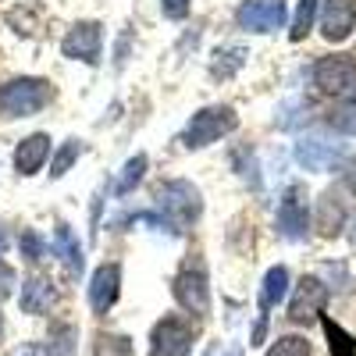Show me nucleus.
Instances as JSON below:
<instances>
[{"mask_svg":"<svg viewBox=\"0 0 356 356\" xmlns=\"http://www.w3.org/2000/svg\"><path fill=\"white\" fill-rule=\"evenodd\" d=\"M18 246H22V257H25V260H40V257L47 253V243L40 239L36 232H22V243H18Z\"/></svg>","mask_w":356,"mask_h":356,"instance_id":"28","label":"nucleus"},{"mask_svg":"<svg viewBox=\"0 0 356 356\" xmlns=\"http://www.w3.org/2000/svg\"><path fill=\"white\" fill-rule=\"evenodd\" d=\"M11 282H15V275H11V267H8V264H0V296H4V292L11 289Z\"/></svg>","mask_w":356,"mask_h":356,"instance_id":"30","label":"nucleus"},{"mask_svg":"<svg viewBox=\"0 0 356 356\" xmlns=\"http://www.w3.org/2000/svg\"><path fill=\"white\" fill-rule=\"evenodd\" d=\"M267 356H310V342L303 335H282L267 349Z\"/></svg>","mask_w":356,"mask_h":356,"instance_id":"26","label":"nucleus"},{"mask_svg":"<svg viewBox=\"0 0 356 356\" xmlns=\"http://www.w3.org/2000/svg\"><path fill=\"white\" fill-rule=\"evenodd\" d=\"M324 303H328V289H324V282L303 278L300 285H296V296H292V303H289V317L296 324H307V321H314V317L324 314Z\"/></svg>","mask_w":356,"mask_h":356,"instance_id":"11","label":"nucleus"},{"mask_svg":"<svg viewBox=\"0 0 356 356\" xmlns=\"http://www.w3.org/2000/svg\"><path fill=\"white\" fill-rule=\"evenodd\" d=\"M296 161L307 171H332L346 161V146L324 143V139H300L296 143Z\"/></svg>","mask_w":356,"mask_h":356,"instance_id":"13","label":"nucleus"},{"mask_svg":"<svg viewBox=\"0 0 356 356\" xmlns=\"http://www.w3.org/2000/svg\"><path fill=\"white\" fill-rule=\"evenodd\" d=\"M211 356H218V353H211ZM221 356H243L239 349H228V353H221Z\"/></svg>","mask_w":356,"mask_h":356,"instance_id":"33","label":"nucleus"},{"mask_svg":"<svg viewBox=\"0 0 356 356\" xmlns=\"http://www.w3.org/2000/svg\"><path fill=\"white\" fill-rule=\"evenodd\" d=\"M346 186H349V193L356 196V161L349 164V171H346Z\"/></svg>","mask_w":356,"mask_h":356,"instance_id":"32","label":"nucleus"},{"mask_svg":"<svg viewBox=\"0 0 356 356\" xmlns=\"http://www.w3.org/2000/svg\"><path fill=\"white\" fill-rule=\"evenodd\" d=\"M321 324H324V332H328V346H332V356H356V339L346 335L339 324L332 317H324L321 314Z\"/></svg>","mask_w":356,"mask_h":356,"instance_id":"23","label":"nucleus"},{"mask_svg":"<svg viewBox=\"0 0 356 356\" xmlns=\"http://www.w3.org/2000/svg\"><path fill=\"white\" fill-rule=\"evenodd\" d=\"M307 228H310V214H307V189L303 186H289L278 207V232L285 235L289 243H300L307 239Z\"/></svg>","mask_w":356,"mask_h":356,"instance_id":"9","label":"nucleus"},{"mask_svg":"<svg viewBox=\"0 0 356 356\" xmlns=\"http://www.w3.org/2000/svg\"><path fill=\"white\" fill-rule=\"evenodd\" d=\"M79 154H82V143H79V139H68L61 150L54 154V161H50V178H61V175L79 161Z\"/></svg>","mask_w":356,"mask_h":356,"instance_id":"25","label":"nucleus"},{"mask_svg":"<svg viewBox=\"0 0 356 356\" xmlns=\"http://www.w3.org/2000/svg\"><path fill=\"white\" fill-rule=\"evenodd\" d=\"M356 29V0H324L321 4V36L328 43H342Z\"/></svg>","mask_w":356,"mask_h":356,"instance_id":"10","label":"nucleus"},{"mask_svg":"<svg viewBox=\"0 0 356 356\" xmlns=\"http://www.w3.org/2000/svg\"><path fill=\"white\" fill-rule=\"evenodd\" d=\"M349 239H353V246H356V221H353V228H349Z\"/></svg>","mask_w":356,"mask_h":356,"instance_id":"34","label":"nucleus"},{"mask_svg":"<svg viewBox=\"0 0 356 356\" xmlns=\"http://www.w3.org/2000/svg\"><path fill=\"white\" fill-rule=\"evenodd\" d=\"M93 356H132V339L114 335V332H100L93 339Z\"/></svg>","mask_w":356,"mask_h":356,"instance_id":"21","label":"nucleus"},{"mask_svg":"<svg viewBox=\"0 0 356 356\" xmlns=\"http://www.w3.org/2000/svg\"><path fill=\"white\" fill-rule=\"evenodd\" d=\"M57 303V292L47 278H29L22 285V310L25 314H47Z\"/></svg>","mask_w":356,"mask_h":356,"instance_id":"15","label":"nucleus"},{"mask_svg":"<svg viewBox=\"0 0 356 356\" xmlns=\"http://www.w3.org/2000/svg\"><path fill=\"white\" fill-rule=\"evenodd\" d=\"M154 203H157V211L164 214V221H168L175 232L189 228V225L203 214L200 189H196L193 182H186V178H171V182H161V186L154 189Z\"/></svg>","mask_w":356,"mask_h":356,"instance_id":"1","label":"nucleus"},{"mask_svg":"<svg viewBox=\"0 0 356 356\" xmlns=\"http://www.w3.org/2000/svg\"><path fill=\"white\" fill-rule=\"evenodd\" d=\"M15 356H47V349H43V346H36V342H29V346H22Z\"/></svg>","mask_w":356,"mask_h":356,"instance_id":"31","label":"nucleus"},{"mask_svg":"<svg viewBox=\"0 0 356 356\" xmlns=\"http://www.w3.org/2000/svg\"><path fill=\"white\" fill-rule=\"evenodd\" d=\"M161 11L168 15V18H186L189 15V0H161Z\"/></svg>","mask_w":356,"mask_h":356,"instance_id":"29","label":"nucleus"},{"mask_svg":"<svg viewBox=\"0 0 356 356\" xmlns=\"http://www.w3.org/2000/svg\"><path fill=\"white\" fill-rule=\"evenodd\" d=\"M235 129H239V114H235L228 104H214V107H203L189 118V125L182 132V143H186V150H203V146L232 136Z\"/></svg>","mask_w":356,"mask_h":356,"instance_id":"2","label":"nucleus"},{"mask_svg":"<svg viewBox=\"0 0 356 356\" xmlns=\"http://www.w3.org/2000/svg\"><path fill=\"white\" fill-rule=\"evenodd\" d=\"M235 22L246 33H275L285 25V0H243Z\"/></svg>","mask_w":356,"mask_h":356,"instance_id":"7","label":"nucleus"},{"mask_svg":"<svg viewBox=\"0 0 356 356\" xmlns=\"http://www.w3.org/2000/svg\"><path fill=\"white\" fill-rule=\"evenodd\" d=\"M75 339L79 332L65 321H54L50 324V346H47V356H75Z\"/></svg>","mask_w":356,"mask_h":356,"instance_id":"19","label":"nucleus"},{"mask_svg":"<svg viewBox=\"0 0 356 356\" xmlns=\"http://www.w3.org/2000/svg\"><path fill=\"white\" fill-rule=\"evenodd\" d=\"M143 175H146V154H136V157L122 168V178L114 182V193H118V196H129V193L143 182Z\"/></svg>","mask_w":356,"mask_h":356,"instance_id":"22","label":"nucleus"},{"mask_svg":"<svg viewBox=\"0 0 356 356\" xmlns=\"http://www.w3.org/2000/svg\"><path fill=\"white\" fill-rule=\"evenodd\" d=\"M193 324L182 317H164L150 332V356H189L193 353Z\"/></svg>","mask_w":356,"mask_h":356,"instance_id":"6","label":"nucleus"},{"mask_svg":"<svg viewBox=\"0 0 356 356\" xmlns=\"http://www.w3.org/2000/svg\"><path fill=\"white\" fill-rule=\"evenodd\" d=\"M118 292H122V267L118 264H100L89 282V307L93 314H107L118 303Z\"/></svg>","mask_w":356,"mask_h":356,"instance_id":"12","label":"nucleus"},{"mask_svg":"<svg viewBox=\"0 0 356 356\" xmlns=\"http://www.w3.org/2000/svg\"><path fill=\"white\" fill-rule=\"evenodd\" d=\"M243 65H246V50H243V47H225V50H218V54H214L211 75H214V79H232Z\"/></svg>","mask_w":356,"mask_h":356,"instance_id":"20","label":"nucleus"},{"mask_svg":"<svg viewBox=\"0 0 356 356\" xmlns=\"http://www.w3.org/2000/svg\"><path fill=\"white\" fill-rule=\"evenodd\" d=\"M100 47H104V29L100 22H75L68 29V36L61 43L65 57L72 61H82V65H100Z\"/></svg>","mask_w":356,"mask_h":356,"instance_id":"8","label":"nucleus"},{"mask_svg":"<svg viewBox=\"0 0 356 356\" xmlns=\"http://www.w3.org/2000/svg\"><path fill=\"white\" fill-rule=\"evenodd\" d=\"M4 243H8V235H4V228H0V250H4Z\"/></svg>","mask_w":356,"mask_h":356,"instance_id":"35","label":"nucleus"},{"mask_svg":"<svg viewBox=\"0 0 356 356\" xmlns=\"http://www.w3.org/2000/svg\"><path fill=\"white\" fill-rule=\"evenodd\" d=\"M314 86L328 97H342V100H356V61L342 54L321 57L314 65Z\"/></svg>","mask_w":356,"mask_h":356,"instance_id":"5","label":"nucleus"},{"mask_svg":"<svg viewBox=\"0 0 356 356\" xmlns=\"http://www.w3.org/2000/svg\"><path fill=\"white\" fill-rule=\"evenodd\" d=\"M171 292H175V300L182 310H189L196 317L211 314V282H207V267H203L200 257H189L182 264V271L175 275Z\"/></svg>","mask_w":356,"mask_h":356,"instance_id":"4","label":"nucleus"},{"mask_svg":"<svg viewBox=\"0 0 356 356\" xmlns=\"http://www.w3.org/2000/svg\"><path fill=\"white\" fill-rule=\"evenodd\" d=\"M285 292H289V271L278 264V267H271V271L264 275V285H260V317H267V310L278 307L285 300Z\"/></svg>","mask_w":356,"mask_h":356,"instance_id":"16","label":"nucleus"},{"mask_svg":"<svg viewBox=\"0 0 356 356\" xmlns=\"http://www.w3.org/2000/svg\"><path fill=\"white\" fill-rule=\"evenodd\" d=\"M47 157H50V136L47 132H33V136H25L15 146V168H18V175H36Z\"/></svg>","mask_w":356,"mask_h":356,"instance_id":"14","label":"nucleus"},{"mask_svg":"<svg viewBox=\"0 0 356 356\" xmlns=\"http://www.w3.org/2000/svg\"><path fill=\"white\" fill-rule=\"evenodd\" d=\"M317 228H321V235H328V239L346 228V207L339 203L335 193L321 196V203H317Z\"/></svg>","mask_w":356,"mask_h":356,"instance_id":"17","label":"nucleus"},{"mask_svg":"<svg viewBox=\"0 0 356 356\" xmlns=\"http://www.w3.org/2000/svg\"><path fill=\"white\" fill-rule=\"evenodd\" d=\"M54 250L61 253V260L68 264V271H72V275H82L86 257H82V246L75 243V235H72V228H68L65 221L57 225V232H54Z\"/></svg>","mask_w":356,"mask_h":356,"instance_id":"18","label":"nucleus"},{"mask_svg":"<svg viewBox=\"0 0 356 356\" xmlns=\"http://www.w3.org/2000/svg\"><path fill=\"white\" fill-rule=\"evenodd\" d=\"M314 15H317V0H300V8H296V18H292V40L300 43L307 40V33L314 29Z\"/></svg>","mask_w":356,"mask_h":356,"instance_id":"24","label":"nucleus"},{"mask_svg":"<svg viewBox=\"0 0 356 356\" xmlns=\"http://www.w3.org/2000/svg\"><path fill=\"white\" fill-rule=\"evenodd\" d=\"M332 129H339V132H346V136H356V100L346 104V107H339V111L332 114Z\"/></svg>","mask_w":356,"mask_h":356,"instance_id":"27","label":"nucleus"},{"mask_svg":"<svg viewBox=\"0 0 356 356\" xmlns=\"http://www.w3.org/2000/svg\"><path fill=\"white\" fill-rule=\"evenodd\" d=\"M50 100H54V86L47 79H11L0 86V114L4 118L40 114Z\"/></svg>","mask_w":356,"mask_h":356,"instance_id":"3","label":"nucleus"}]
</instances>
